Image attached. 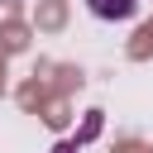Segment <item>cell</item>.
Listing matches in <instances>:
<instances>
[{
	"label": "cell",
	"mask_w": 153,
	"mask_h": 153,
	"mask_svg": "<svg viewBox=\"0 0 153 153\" xmlns=\"http://www.w3.org/2000/svg\"><path fill=\"white\" fill-rule=\"evenodd\" d=\"M57 153H76V148H72V143H62V148H57Z\"/></svg>",
	"instance_id": "cell-2"
},
{
	"label": "cell",
	"mask_w": 153,
	"mask_h": 153,
	"mask_svg": "<svg viewBox=\"0 0 153 153\" xmlns=\"http://www.w3.org/2000/svg\"><path fill=\"white\" fill-rule=\"evenodd\" d=\"M86 10H91L96 19H134L139 0H86Z\"/></svg>",
	"instance_id": "cell-1"
}]
</instances>
